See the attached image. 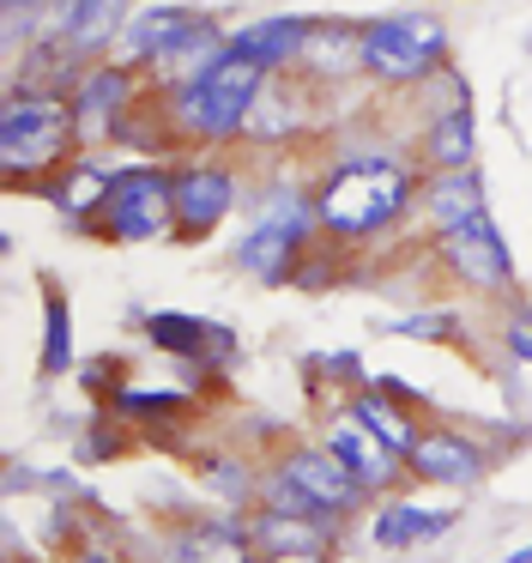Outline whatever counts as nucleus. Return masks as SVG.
Returning a JSON list of instances; mask_svg holds the SVG:
<instances>
[{
	"label": "nucleus",
	"mask_w": 532,
	"mask_h": 563,
	"mask_svg": "<svg viewBox=\"0 0 532 563\" xmlns=\"http://www.w3.org/2000/svg\"><path fill=\"white\" fill-rule=\"evenodd\" d=\"M418 170H411L399 152H363V158H345L326 170V183L314 188V224L326 236H345V243H363V236H381L418 207Z\"/></svg>",
	"instance_id": "1"
},
{
	"label": "nucleus",
	"mask_w": 532,
	"mask_h": 563,
	"mask_svg": "<svg viewBox=\"0 0 532 563\" xmlns=\"http://www.w3.org/2000/svg\"><path fill=\"white\" fill-rule=\"evenodd\" d=\"M266 86H273V74H261V67L242 62V55H224L212 74H200L193 86L169 91V122L188 140H212V146L218 140H236V134H248V115H254V103H261Z\"/></svg>",
	"instance_id": "2"
},
{
	"label": "nucleus",
	"mask_w": 532,
	"mask_h": 563,
	"mask_svg": "<svg viewBox=\"0 0 532 563\" xmlns=\"http://www.w3.org/2000/svg\"><path fill=\"white\" fill-rule=\"evenodd\" d=\"M73 103L60 91L43 86H19L7 91V110H0V170L24 176V170H55L73 146Z\"/></svg>",
	"instance_id": "3"
},
{
	"label": "nucleus",
	"mask_w": 532,
	"mask_h": 563,
	"mask_svg": "<svg viewBox=\"0 0 532 563\" xmlns=\"http://www.w3.org/2000/svg\"><path fill=\"white\" fill-rule=\"evenodd\" d=\"M447 55V25L435 13H394L363 25V74L381 86H418L442 67Z\"/></svg>",
	"instance_id": "4"
},
{
	"label": "nucleus",
	"mask_w": 532,
	"mask_h": 563,
	"mask_svg": "<svg viewBox=\"0 0 532 563\" xmlns=\"http://www.w3.org/2000/svg\"><path fill=\"white\" fill-rule=\"evenodd\" d=\"M103 231L115 243H152V236L176 231V176L140 164V170L115 176V195L103 207Z\"/></svg>",
	"instance_id": "5"
},
{
	"label": "nucleus",
	"mask_w": 532,
	"mask_h": 563,
	"mask_svg": "<svg viewBox=\"0 0 532 563\" xmlns=\"http://www.w3.org/2000/svg\"><path fill=\"white\" fill-rule=\"evenodd\" d=\"M435 255H442L447 273H454L459 285H472V291H508V285H514V255H508L502 231L490 224V212L459 224V231H447V236H435Z\"/></svg>",
	"instance_id": "6"
},
{
	"label": "nucleus",
	"mask_w": 532,
	"mask_h": 563,
	"mask_svg": "<svg viewBox=\"0 0 532 563\" xmlns=\"http://www.w3.org/2000/svg\"><path fill=\"white\" fill-rule=\"evenodd\" d=\"M278 473L290 478V485H302L314 497V509L333 515V521H345V515H357L363 503H369V490H363V478L351 473L345 461H339L333 449H321V442H302V449H290L285 461H278Z\"/></svg>",
	"instance_id": "7"
},
{
	"label": "nucleus",
	"mask_w": 532,
	"mask_h": 563,
	"mask_svg": "<svg viewBox=\"0 0 532 563\" xmlns=\"http://www.w3.org/2000/svg\"><path fill=\"white\" fill-rule=\"evenodd\" d=\"M230 207H236V170L230 164L200 158L176 170V231L206 236L230 219Z\"/></svg>",
	"instance_id": "8"
},
{
	"label": "nucleus",
	"mask_w": 532,
	"mask_h": 563,
	"mask_svg": "<svg viewBox=\"0 0 532 563\" xmlns=\"http://www.w3.org/2000/svg\"><path fill=\"white\" fill-rule=\"evenodd\" d=\"M406 466H411V478H423V485L472 490L484 478V466H490V454H484L472 437H459V430H423Z\"/></svg>",
	"instance_id": "9"
},
{
	"label": "nucleus",
	"mask_w": 532,
	"mask_h": 563,
	"mask_svg": "<svg viewBox=\"0 0 532 563\" xmlns=\"http://www.w3.org/2000/svg\"><path fill=\"white\" fill-rule=\"evenodd\" d=\"M321 449H333L339 461H345L351 473L363 478V490H369V497H375V490H394L399 478L411 473V466H406V454H394V449H387L381 437H369V430H363V424H357V418H351V412H339L333 424H326Z\"/></svg>",
	"instance_id": "10"
},
{
	"label": "nucleus",
	"mask_w": 532,
	"mask_h": 563,
	"mask_svg": "<svg viewBox=\"0 0 532 563\" xmlns=\"http://www.w3.org/2000/svg\"><path fill=\"white\" fill-rule=\"evenodd\" d=\"M309 31H314V19H297V13L254 19V25H236V31H230V55L254 62L261 74H285V67H302Z\"/></svg>",
	"instance_id": "11"
},
{
	"label": "nucleus",
	"mask_w": 532,
	"mask_h": 563,
	"mask_svg": "<svg viewBox=\"0 0 532 563\" xmlns=\"http://www.w3.org/2000/svg\"><path fill=\"white\" fill-rule=\"evenodd\" d=\"M242 533H248V545L261 551V558H326V551H333V539H339V521L254 509Z\"/></svg>",
	"instance_id": "12"
},
{
	"label": "nucleus",
	"mask_w": 532,
	"mask_h": 563,
	"mask_svg": "<svg viewBox=\"0 0 532 563\" xmlns=\"http://www.w3.org/2000/svg\"><path fill=\"white\" fill-rule=\"evenodd\" d=\"M73 128L79 134H91V128H109L128 115L133 103V67L121 62H97V67H79V79H73Z\"/></svg>",
	"instance_id": "13"
},
{
	"label": "nucleus",
	"mask_w": 532,
	"mask_h": 563,
	"mask_svg": "<svg viewBox=\"0 0 532 563\" xmlns=\"http://www.w3.org/2000/svg\"><path fill=\"white\" fill-rule=\"evenodd\" d=\"M423 164H430V176L478 170V115L466 103L430 115V128H423Z\"/></svg>",
	"instance_id": "14"
},
{
	"label": "nucleus",
	"mask_w": 532,
	"mask_h": 563,
	"mask_svg": "<svg viewBox=\"0 0 532 563\" xmlns=\"http://www.w3.org/2000/svg\"><path fill=\"white\" fill-rule=\"evenodd\" d=\"M447 527H454V509H423V503H411V497H387L381 509L369 515V539L381 551H411V545H423V539L447 533Z\"/></svg>",
	"instance_id": "15"
},
{
	"label": "nucleus",
	"mask_w": 532,
	"mask_h": 563,
	"mask_svg": "<svg viewBox=\"0 0 532 563\" xmlns=\"http://www.w3.org/2000/svg\"><path fill=\"white\" fill-rule=\"evenodd\" d=\"M423 219H430L435 236L459 231V224L484 219V176L478 170H459V176H430L423 183Z\"/></svg>",
	"instance_id": "16"
},
{
	"label": "nucleus",
	"mask_w": 532,
	"mask_h": 563,
	"mask_svg": "<svg viewBox=\"0 0 532 563\" xmlns=\"http://www.w3.org/2000/svg\"><path fill=\"white\" fill-rule=\"evenodd\" d=\"M115 176L121 170H109V164H97V158H73L67 170L48 183V200H55L67 219H103L109 195H115Z\"/></svg>",
	"instance_id": "17"
},
{
	"label": "nucleus",
	"mask_w": 532,
	"mask_h": 563,
	"mask_svg": "<svg viewBox=\"0 0 532 563\" xmlns=\"http://www.w3.org/2000/svg\"><path fill=\"white\" fill-rule=\"evenodd\" d=\"M345 412L357 418V424L369 430V437H381L394 454H406V461H411V449H418L423 430L411 424V412H399V400H394L387 388H357V394L345 400Z\"/></svg>",
	"instance_id": "18"
},
{
	"label": "nucleus",
	"mask_w": 532,
	"mask_h": 563,
	"mask_svg": "<svg viewBox=\"0 0 532 563\" xmlns=\"http://www.w3.org/2000/svg\"><path fill=\"white\" fill-rule=\"evenodd\" d=\"M188 19H193L188 7H140V13H128V25H121V55L152 67L157 55L188 31Z\"/></svg>",
	"instance_id": "19"
},
{
	"label": "nucleus",
	"mask_w": 532,
	"mask_h": 563,
	"mask_svg": "<svg viewBox=\"0 0 532 563\" xmlns=\"http://www.w3.org/2000/svg\"><path fill=\"white\" fill-rule=\"evenodd\" d=\"M297 236L290 231H278V224H254L248 236H242V249H236V261L254 273L261 285H278V279H290V267H297Z\"/></svg>",
	"instance_id": "20"
},
{
	"label": "nucleus",
	"mask_w": 532,
	"mask_h": 563,
	"mask_svg": "<svg viewBox=\"0 0 532 563\" xmlns=\"http://www.w3.org/2000/svg\"><path fill=\"white\" fill-rule=\"evenodd\" d=\"M181 563H261V551L248 545L242 527H193V533L176 539Z\"/></svg>",
	"instance_id": "21"
},
{
	"label": "nucleus",
	"mask_w": 532,
	"mask_h": 563,
	"mask_svg": "<svg viewBox=\"0 0 532 563\" xmlns=\"http://www.w3.org/2000/svg\"><path fill=\"white\" fill-rule=\"evenodd\" d=\"M145 340H152L157 352L181 357V364H200L206 357V321L200 316H176V309H157V316H145Z\"/></svg>",
	"instance_id": "22"
},
{
	"label": "nucleus",
	"mask_w": 532,
	"mask_h": 563,
	"mask_svg": "<svg viewBox=\"0 0 532 563\" xmlns=\"http://www.w3.org/2000/svg\"><path fill=\"white\" fill-rule=\"evenodd\" d=\"M302 67L314 74H333V67H363V25H314Z\"/></svg>",
	"instance_id": "23"
},
{
	"label": "nucleus",
	"mask_w": 532,
	"mask_h": 563,
	"mask_svg": "<svg viewBox=\"0 0 532 563\" xmlns=\"http://www.w3.org/2000/svg\"><path fill=\"white\" fill-rule=\"evenodd\" d=\"M73 364V316H67V297L48 291L43 297V376H60Z\"/></svg>",
	"instance_id": "24"
},
{
	"label": "nucleus",
	"mask_w": 532,
	"mask_h": 563,
	"mask_svg": "<svg viewBox=\"0 0 532 563\" xmlns=\"http://www.w3.org/2000/svg\"><path fill=\"white\" fill-rule=\"evenodd\" d=\"M381 333H399V340H447L454 333V309H411V316H375Z\"/></svg>",
	"instance_id": "25"
},
{
	"label": "nucleus",
	"mask_w": 532,
	"mask_h": 563,
	"mask_svg": "<svg viewBox=\"0 0 532 563\" xmlns=\"http://www.w3.org/2000/svg\"><path fill=\"white\" fill-rule=\"evenodd\" d=\"M200 478H212L218 485V497H230V503H248V497H261V485H254L248 473H242L230 454H200Z\"/></svg>",
	"instance_id": "26"
},
{
	"label": "nucleus",
	"mask_w": 532,
	"mask_h": 563,
	"mask_svg": "<svg viewBox=\"0 0 532 563\" xmlns=\"http://www.w3.org/2000/svg\"><path fill=\"white\" fill-rule=\"evenodd\" d=\"M115 412H121V418H176V412H181V394L121 388V394H115Z\"/></svg>",
	"instance_id": "27"
},
{
	"label": "nucleus",
	"mask_w": 532,
	"mask_h": 563,
	"mask_svg": "<svg viewBox=\"0 0 532 563\" xmlns=\"http://www.w3.org/2000/svg\"><path fill=\"white\" fill-rule=\"evenodd\" d=\"M502 345H508V357H514V364H532V309H514V316H508Z\"/></svg>",
	"instance_id": "28"
},
{
	"label": "nucleus",
	"mask_w": 532,
	"mask_h": 563,
	"mask_svg": "<svg viewBox=\"0 0 532 563\" xmlns=\"http://www.w3.org/2000/svg\"><path fill=\"white\" fill-rule=\"evenodd\" d=\"M502 563H532V539H527V545H514V551H508Z\"/></svg>",
	"instance_id": "29"
},
{
	"label": "nucleus",
	"mask_w": 532,
	"mask_h": 563,
	"mask_svg": "<svg viewBox=\"0 0 532 563\" xmlns=\"http://www.w3.org/2000/svg\"><path fill=\"white\" fill-rule=\"evenodd\" d=\"M261 563H326V558H261Z\"/></svg>",
	"instance_id": "30"
}]
</instances>
